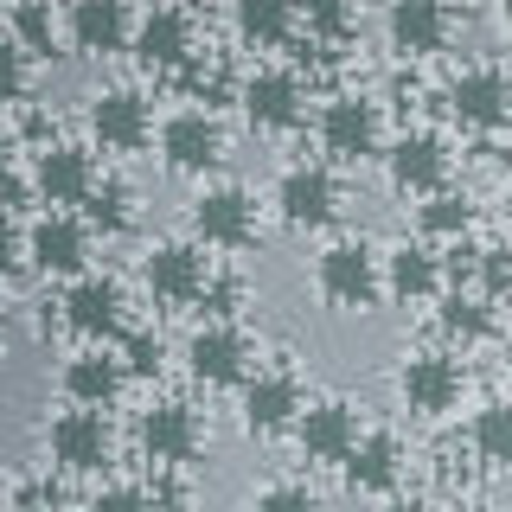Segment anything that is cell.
<instances>
[{"label":"cell","instance_id":"29","mask_svg":"<svg viewBox=\"0 0 512 512\" xmlns=\"http://www.w3.org/2000/svg\"><path fill=\"white\" fill-rule=\"evenodd\" d=\"M295 26H308L320 45H346L359 32V0H295Z\"/></svg>","mask_w":512,"mask_h":512},{"label":"cell","instance_id":"34","mask_svg":"<svg viewBox=\"0 0 512 512\" xmlns=\"http://www.w3.org/2000/svg\"><path fill=\"white\" fill-rule=\"evenodd\" d=\"M26 90H32V71H26V52L20 45H0V109L7 103H26Z\"/></svg>","mask_w":512,"mask_h":512},{"label":"cell","instance_id":"23","mask_svg":"<svg viewBox=\"0 0 512 512\" xmlns=\"http://www.w3.org/2000/svg\"><path fill=\"white\" fill-rule=\"evenodd\" d=\"M122 359L109 346H84V352H71L64 359V372H58V391H64V404H90V410H109L122 397Z\"/></svg>","mask_w":512,"mask_h":512},{"label":"cell","instance_id":"13","mask_svg":"<svg viewBox=\"0 0 512 512\" xmlns=\"http://www.w3.org/2000/svg\"><path fill=\"white\" fill-rule=\"evenodd\" d=\"M205 429H199V410L192 404H148L135 423V448L148 468H192V455H199Z\"/></svg>","mask_w":512,"mask_h":512},{"label":"cell","instance_id":"4","mask_svg":"<svg viewBox=\"0 0 512 512\" xmlns=\"http://www.w3.org/2000/svg\"><path fill=\"white\" fill-rule=\"evenodd\" d=\"M128 52H135L141 71L173 77L192 52H199V26H192L186 7H173V0H154V7L141 13L135 26H128Z\"/></svg>","mask_w":512,"mask_h":512},{"label":"cell","instance_id":"28","mask_svg":"<svg viewBox=\"0 0 512 512\" xmlns=\"http://www.w3.org/2000/svg\"><path fill=\"white\" fill-rule=\"evenodd\" d=\"M7 32H13V45H20L26 58H58V13H52V0H20V7L7 13Z\"/></svg>","mask_w":512,"mask_h":512},{"label":"cell","instance_id":"15","mask_svg":"<svg viewBox=\"0 0 512 512\" xmlns=\"http://www.w3.org/2000/svg\"><path fill=\"white\" fill-rule=\"evenodd\" d=\"M250 359H256V346H250V333L237 327L231 314L224 320H205L199 333L186 340V372L205 384V391H224V384H237L250 372Z\"/></svg>","mask_w":512,"mask_h":512},{"label":"cell","instance_id":"33","mask_svg":"<svg viewBox=\"0 0 512 512\" xmlns=\"http://www.w3.org/2000/svg\"><path fill=\"white\" fill-rule=\"evenodd\" d=\"M122 372L128 378H154L160 372V333H141V327H122Z\"/></svg>","mask_w":512,"mask_h":512},{"label":"cell","instance_id":"24","mask_svg":"<svg viewBox=\"0 0 512 512\" xmlns=\"http://www.w3.org/2000/svg\"><path fill=\"white\" fill-rule=\"evenodd\" d=\"M128 26H135V13H128V0H71V45L84 58H122L128 52Z\"/></svg>","mask_w":512,"mask_h":512},{"label":"cell","instance_id":"11","mask_svg":"<svg viewBox=\"0 0 512 512\" xmlns=\"http://www.w3.org/2000/svg\"><path fill=\"white\" fill-rule=\"evenodd\" d=\"M205 276H212V263H205L199 244H154L148 256H141V282H148V295H154L167 314L199 308Z\"/></svg>","mask_w":512,"mask_h":512},{"label":"cell","instance_id":"6","mask_svg":"<svg viewBox=\"0 0 512 512\" xmlns=\"http://www.w3.org/2000/svg\"><path fill=\"white\" fill-rule=\"evenodd\" d=\"M237 109H244V122L256 135H288V128H301V116H308V84H301V71L269 64V71L237 84Z\"/></svg>","mask_w":512,"mask_h":512},{"label":"cell","instance_id":"21","mask_svg":"<svg viewBox=\"0 0 512 512\" xmlns=\"http://www.w3.org/2000/svg\"><path fill=\"white\" fill-rule=\"evenodd\" d=\"M340 474H346L352 493L378 500V493H391L397 480H404V442H397L391 429H359L352 448L340 455Z\"/></svg>","mask_w":512,"mask_h":512},{"label":"cell","instance_id":"25","mask_svg":"<svg viewBox=\"0 0 512 512\" xmlns=\"http://www.w3.org/2000/svg\"><path fill=\"white\" fill-rule=\"evenodd\" d=\"M378 282H384V295H397V301H436L442 263L423 244H397L391 256H378Z\"/></svg>","mask_w":512,"mask_h":512},{"label":"cell","instance_id":"32","mask_svg":"<svg viewBox=\"0 0 512 512\" xmlns=\"http://www.w3.org/2000/svg\"><path fill=\"white\" fill-rule=\"evenodd\" d=\"M128 218H135V192H128V186L96 180V186L84 192V224H90V231L116 237V231H128Z\"/></svg>","mask_w":512,"mask_h":512},{"label":"cell","instance_id":"37","mask_svg":"<svg viewBox=\"0 0 512 512\" xmlns=\"http://www.w3.org/2000/svg\"><path fill=\"white\" fill-rule=\"evenodd\" d=\"M13 154H20V135H13V128H0V173H13Z\"/></svg>","mask_w":512,"mask_h":512},{"label":"cell","instance_id":"10","mask_svg":"<svg viewBox=\"0 0 512 512\" xmlns=\"http://www.w3.org/2000/svg\"><path fill=\"white\" fill-rule=\"evenodd\" d=\"M64 327H71L77 340H90V346H109L128 327L122 282L116 276H84V269H77L71 288H64Z\"/></svg>","mask_w":512,"mask_h":512},{"label":"cell","instance_id":"14","mask_svg":"<svg viewBox=\"0 0 512 512\" xmlns=\"http://www.w3.org/2000/svg\"><path fill=\"white\" fill-rule=\"evenodd\" d=\"M442 103H448V116L468 128V135H500L506 116H512L506 71H500V64H468V71L442 90Z\"/></svg>","mask_w":512,"mask_h":512},{"label":"cell","instance_id":"17","mask_svg":"<svg viewBox=\"0 0 512 512\" xmlns=\"http://www.w3.org/2000/svg\"><path fill=\"white\" fill-rule=\"evenodd\" d=\"M384 173H391L397 192H436L448 186V173H455V154H448V141L436 135V128H404V135L384 148Z\"/></svg>","mask_w":512,"mask_h":512},{"label":"cell","instance_id":"2","mask_svg":"<svg viewBox=\"0 0 512 512\" xmlns=\"http://www.w3.org/2000/svg\"><path fill=\"white\" fill-rule=\"evenodd\" d=\"M45 455H52V468L58 474H109L116 468V436H109V423H103V410H90V404H71V410H58L52 423H45Z\"/></svg>","mask_w":512,"mask_h":512},{"label":"cell","instance_id":"7","mask_svg":"<svg viewBox=\"0 0 512 512\" xmlns=\"http://www.w3.org/2000/svg\"><path fill=\"white\" fill-rule=\"evenodd\" d=\"M26 244V263L39 269V276H58L71 282L77 269L90 263V224L71 212V205H52L45 218H32V231H20Z\"/></svg>","mask_w":512,"mask_h":512},{"label":"cell","instance_id":"36","mask_svg":"<svg viewBox=\"0 0 512 512\" xmlns=\"http://www.w3.org/2000/svg\"><path fill=\"white\" fill-rule=\"evenodd\" d=\"M256 506H314V487H263Z\"/></svg>","mask_w":512,"mask_h":512},{"label":"cell","instance_id":"8","mask_svg":"<svg viewBox=\"0 0 512 512\" xmlns=\"http://www.w3.org/2000/svg\"><path fill=\"white\" fill-rule=\"evenodd\" d=\"M461 391H468V372H461L455 352L423 346L397 365V397H404V410H416V416H448L461 404Z\"/></svg>","mask_w":512,"mask_h":512},{"label":"cell","instance_id":"26","mask_svg":"<svg viewBox=\"0 0 512 512\" xmlns=\"http://www.w3.org/2000/svg\"><path fill=\"white\" fill-rule=\"evenodd\" d=\"M231 26L237 39L256 45V52H282L295 39V0H231Z\"/></svg>","mask_w":512,"mask_h":512},{"label":"cell","instance_id":"18","mask_svg":"<svg viewBox=\"0 0 512 512\" xmlns=\"http://www.w3.org/2000/svg\"><path fill=\"white\" fill-rule=\"evenodd\" d=\"M244 404H237V423H244V436H282L288 423H295V410L308 404L301 397V378L288 372V365H269V372H244Z\"/></svg>","mask_w":512,"mask_h":512},{"label":"cell","instance_id":"16","mask_svg":"<svg viewBox=\"0 0 512 512\" xmlns=\"http://www.w3.org/2000/svg\"><path fill=\"white\" fill-rule=\"evenodd\" d=\"M90 135L103 154H141L154 141V103L141 90H96L90 96Z\"/></svg>","mask_w":512,"mask_h":512},{"label":"cell","instance_id":"38","mask_svg":"<svg viewBox=\"0 0 512 512\" xmlns=\"http://www.w3.org/2000/svg\"><path fill=\"white\" fill-rule=\"evenodd\" d=\"M0 500H7V487H0Z\"/></svg>","mask_w":512,"mask_h":512},{"label":"cell","instance_id":"12","mask_svg":"<svg viewBox=\"0 0 512 512\" xmlns=\"http://www.w3.org/2000/svg\"><path fill=\"white\" fill-rule=\"evenodd\" d=\"M186 224L205 250H250L256 244V199L244 186H205L192 199Z\"/></svg>","mask_w":512,"mask_h":512},{"label":"cell","instance_id":"27","mask_svg":"<svg viewBox=\"0 0 512 512\" xmlns=\"http://www.w3.org/2000/svg\"><path fill=\"white\" fill-rule=\"evenodd\" d=\"M442 295V308H436V327L448 333V340H461V346H474V340H487L493 333V301L480 295L474 282H455V288H436Z\"/></svg>","mask_w":512,"mask_h":512},{"label":"cell","instance_id":"19","mask_svg":"<svg viewBox=\"0 0 512 512\" xmlns=\"http://www.w3.org/2000/svg\"><path fill=\"white\" fill-rule=\"evenodd\" d=\"M288 429H295L301 461H314V468H340V455L352 448V436H359V410L340 404V397H320V404H301Z\"/></svg>","mask_w":512,"mask_h":512},{"label":"cell","instance_id":"20","mask_svg":"<svg viewBox=\"0 0 512 512\" xmlns=\"http://www.w3.org/2000/svg\"><path fill=\"white\" fill-rule=\"evenodd\" d=\"M448 32H455L448 0H391V13H384V39L397 58H436Z\"/></svg>","mask_w":512,"mask_h":512},{"label":"cell","instance_id":"30","mask_svg":"<svg viewBox=\"0 0 512 512\" xmlns=\"http://www.w3.org/2000/svg\"><path fill=\"white\" fill-rule=\"evenodd\" d=\"M468 224H474V199L468 192H423V205H416V231L423 237H468Z\"/></svg>","mask_w":512,"mask_h":512},{"label":"cell","instance_id":"5","mask_svg":"<svg viewBox=\"0 0 512 512\" xmlns=\"http://www.w3.org/2000/svg\"><path fill=\"white\" fill-rule=\"evenodd\" d=\"M276 218L288 231H327L340 218V180L327 160H295L276 180Z\"/></svg>","mask_w":512,"mask_h":512},{"label":"cell","instance_id":"3","mask_svg":"<svg viewBox=\"0 0 512 512\" xmlns=\"http://www.w3.org/2000/svg\"><path fill=\"white\" fill-rule=\"evenodd\" d=\"M154 141H160V167L180 173V180H205L224 160V122L212 109H173V116L154 128Z\"/></svg>","mask_w":512,"mask_h":512},{"label":"cell","instance_id":"22","mask_svg":"<svg viewBox=\"0 0 512 512\" xmlns=\"http://www.w3.org/2000/svg\"><path fill=\"white\" fill-rule=\"evenodd\" d=\"M96 186V160L90 148H71V141H45L32 154V192L45 205H84V192Z\"/></svg>","mask_w":512,"mask_h":512},{"label":"cell","instance_id":"9","mask_svg":"<svg viewBox=\"0 0 512 512\" xmlns=\"http://www.w3.org/2000/svg\"><path fill=\"white\" fill-rule=\"evenodd\" d=\"M384 148V116L372 96H333L320 109V154L340 160V167H359Z\"/></svg>","mask_w":512,"mask_h":512},{"label":"cell","instance_id":"1","mask_svg":"<svg viewBox=\"0 0 512 512\" xmlns=\"http://www.w3.org/2000/svg\"><path fill=\"white\" fill-rule=\"evenodd\" d=\"M314 295L340 314H372L384 301V282H378V250L365 237H340L314 256Z\"/></svg>","mask_w":512,"mask_h":512},{"label":"cell","instance_id":"35","mask_svg":"<svg viewBox=\"0 0 512 512\" xmlns=\"http://www.w3.org/2000/svg\"><path fill=\"white\" fill-rule=\"evenodd\" d=\"M26 269V244H20V224L0 212V282H13Z\"/></svg>","mask_w":512,"mask_h":512},{"label":"cell","instance_id":"31","mask_svg":"<svg viewBox=\"0 0 512 512\" xmlns=\"http://www.w3.org/2000/svg\"><path fill=\"white\" fill-rule=\"evenodd\" d=\"M468 448L480 455V468H512V404H487L468 423Z\"/></svg>","mask_w":512,"mask_h":512}]
</instances>
